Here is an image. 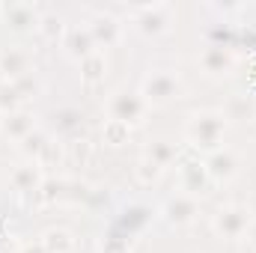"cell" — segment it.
<instances>
[{"label":"cell","mask_w":256,"mask_h":253,"mask_svg":"<svg viewBox=\"0 0 256 253\" xmlns=\"http://www.w3.org/2000/svg\"><path fill=\"white\" fill-rule=\"evenodd\" d=\"M230 120L224 116V110H196L188 116V126H185V140L194 152H214L220 149V140L226 134Z\"/></svg>","instance_id":"1"},{"label":"cell","mask_w":256,"mask_h":253,"mask_svg":"<svg viewBox=\"0 0 256 253\" xmlns=\"http://www.w3.org/2000/svg\"><path fill=\"white\" fill-rule=\"evenodd\" d=\"M185 86H182V78L179 72L173 68H155L143 78V86H140V96L146 98L149 108H161V104H170L176 98H182Z\"/></svg>","instance_id":"2"},{"label":"cell","mask_w":256,"mask_h":253,"mask_svg":"<svg viewBox=\"0 0 256 253\" xmlns=\"http://www.w3.org/2000/svg\"><path fill=\"white\" fill-rule=\"evenodd\" d=\"M176 167H179V185H182V194H191V196H196V200L208 194V188H212V176H208L202 158L194 152L188 143L182 146V155H179Z\"/></svg>","instance_id":"3"},{"label":"cell","mask_w":256,"mask_h":253,"mask_svg":"<svg viewBox=\"0 0 256 253\" xmlns=\"http://www.w3.org/2000/svg\"><path fill=\"white\" fill-rule=\"evenodd\" d=\"M250 220H254V214H250V208H248L244 202H226V206H220V208L212 214V230H214L220 238L238 242V238H244Z\"/></svg>","instance_id":"4"},{"label":"cell","mask_w":256,"mask_h":253,"mask_svg":"<svg viewBox=\"0 0 256 253\" xmlns=\"http://www.w3.org/2000/svg\"><path fill=\"white\" fill-rule=\"evenodd\" d=\"M108 110H110V120H120L128 128H134V126H143L146 122L149 104L140 96V90H116L110 96V102H108Z\"/></svg>","instance_id":"5"},{"label":"cell","mask_w":256,"mask_h":253,"mask_svg":"<svg viewBox=\"0 0 256 253\" xmlns=\"http://www.w3.org/2000/svg\"><path fill=\"white\" fill-rule=\"evenodd\" d=\"M134 15V27L143 36H161L170 30L173 24V6L170 3H143V6H131Z\"/></svg>","instance_id":"6"},{"label":"cell","mask_w":256,"mask_h":253,"mask_svg":"<svg viewBox=\"0 0 256 253\" xmlns=\"http://www.w3.org/2000/svg\"><path fill=\"white\" fill-rule=\"evenodd\" d=\"M0 18L15 33H33V30H39V21H42L39 9L33 3H0Z\"/></svg>","instance_id":"7"},{"label":"cell","mask_w":256,"mask_h":253,"mask_svg":"<svg viewBox=\"0 0 256 253\" xmlns=\"http://www.w3.org/2000/svg\"><path fill=\"white\" fill-rule=\"evenodd\" d=\"M42 185H45V176H42V167L36 161H24L9 173V188L18 196H39Z\"/></svg>","instance_id":"8"},{"label":"cell","mask_w":256,"mask_h":253,"mask_svg":"<svg viewBox=\"0 0 256 253\" xmlns=\"http://www.w3.org/2000/svg\"><path fill=\"white\" fill-rule=\"evenodd\" d=\"M200 68L208 74V78H224V74H230L232 68H236V54H232V48H226V45H206L202 51H200Z\"/></svg>","instance_id":"9"},{"label":"cell","mask_w":256,"mask_h":253,"mask_svg":"<svg viewBox=\"0 0 256 253\" xmlns=\"http://www.w3.org/2000/svg\"><path fill=\"white\" fill-rule=\"evenodd\" d=\"M200 214V200L191 194H176L164 202L161 208V218L170 224V226H188L194 218Z\"/></svg>","instance_id":"10"},{"label":"cell","mask_w":256,"mask_h":253,"mask_svg":"<svg viewBox=\"0 0 256 253\" xmlns=\"http://www.w3.org/2000/svg\"><path fill=\"white\" fill-rule=\"evenodd\" d=\"M86 27H90V36H92L96 48H110V45H116L122 39V24L110 12H96Z\"/></svg>","instance_id":"11"},{"label":"cell","mask_w":256,"mask_h":253,"mask_svg":"<svg viewBox=\"0 0 256 253\" xmlns=\"http://www.w3.org/2000/svg\"><path fill=\"white\" fill-rule=\"evenodd\" d=\"M202 164H206L212 182H230L238 173V155L232 149H214L202 158Z\"/></svg>","instance_id":"12"},{"label":"cell","mask_w":256,"mask_h":253,"mask_svg":"<svg viewBox=\"0 0 256 253\" xmlns=\"http://www.w3.org/2000/svg\"><path fill=\"white\" fill-rule=\"evenodd\" d=\"M63 48L68 51V57H74L78 63H80L84 57H90V54L98 51L96 42H92V36H90V27H86V24H84V27H68V30H66Z\"/></svg>","instance_id":"13"},{"label":"cell","mask_w":256,"mask_h":253,"mask_svg":"<svg viewBox=\"0 0 256 253\" xmlns=\"http://www.w3.org/2000/svg\"><path fill=\"white\" fill-rule=\"evenodd\" d=\"M30 72H33L30 68V54L24 48H6V51H0V74L6 80H18V78H24Z\"/></svg>","instance_id":"14"},{"label":"cell","mask_w":256,"mask_h":253,"mask_svg":"<svg viewBox=\"0 0 256 253\" xmlns=\"http://www.w3.org/2000/svg\"><path fill=\"white\" fill-rule=\"evenodd\" d=\"M33 128H36V126H33V114L21 108V110H15V114H6V116H3V126H0V131H3V134H9L12 140H18V143H21V140H24Z\"/></svg>","instance_id":"15"},{"label":"cell","mask_w":256,"mask_h":253,"mask_svg":"<svg viewBox=\"0 0 256 253\" xmlns=\"http://www.w3.org/2000/svg\"><path fill=\"white\" fill-rule=\"evenodd\" d=\"M104 72H108V57H104L102 51H96V54H90V57L80 60V80H84L86 86L102 84V80H104Z\"/></svg>","instance_id":"16"},{"label":"cell","mask_w":256,"mask_h":253,"mask_svg":"<svg viewBox=\"0 0 256 253\" xmlns=\"http://www.w3.org/2000/svg\"><path fill=\"white\" fill-rule=\"evenodd\" d=\"M179 155H182V146H176V143H170V140H155V143L146 149V158L155 161L161 170L170 167V164H176Z\"/></svg>","instance_id":"17"},{"label":"cell","mask_w":256,"mask_h":253,"mask_svg":"<svg viewBox=\"0 0 256 253\" xmlns=\"http://www.w3.org/2000/svg\"><path fill=\"white\" fill-rule=\"evenodd\" d=\"M42 248H45V253H74V238L68 230L54 226L42 236Z\"/></svg>","instance_id":"18"},{"label":"cell","mask_w":256,"mask_h":253,"mask_svg":"<svg viewBox=\"0 0 256 253\" xmlns=\"http://www.w3.org/2000/svg\"><path fill=\"white\" fill-rule=\"evenodd\" d=\"M149 208L146 206H128L126 212H122V218H120V230H126V236H134V232H140L143 226H146V220H149Z\"/></svg>","instance_id":"19"},{"label":"cell","mask_w":256,"mask_h":253,"mask_svg":"<svg viewBox=\"0 0 256 253\" xmlns=\"http://www.w3.org/2000/svg\"><path fill=\"white\" fill-rule=\"evenodd\" d=\"M48 140H51V137H48L45 131L33 128V131H30V134L18 143V149H21V155H24L27 161H39V155H42V149L48 146Z\"/></svg>","instance_id":"20"},{"label":"cell","mask_w":256,"mask_h":253,"mask_svg":"<svg viewBox=\"0 0 256 253\" xmlns=\"http://www.w3.org/2000/svg\"><path fill=\"white\" fill-rule=\"evenodd\" d=\"M224 116L226 120H250L254 116V102H250V96H230V102H226V108H224Z\"/></svg>","instance_id":"21"},{"label":"cell","mask_w":256,"mask_h":253,"mask_svg":"<svg viewBox=\"0 0 256 253\" xmlns=\"http://www.w3.org/2000/svg\"><path fill=\"white\" fill-rule=\"evenodd\" d=\"M39 33H42L48 42H57L60 36H66L63 18H60L57 12H45V15H42V21H39Z\"/></svg>","instance_id":"22"},{"label":"cell","mask_w":256,"mask_h":253,"mask_svg":"<svg viewBox=\"0 0 256 253\" xmlns=\"http://www.w3.org/2000/svg\"><path fill=\"white\" fill-rule=\"evenodd\" d=\"M21 104H24V98L18 96L15 84L6 80V84L0 86V114H3V116H6V114H15V110H21Z\"/></svg>","instance_id":"23"},{"label":"cell","mask_w":256,"mask_h":253,"mask_svg":"<svg viewBox=\"0 0 256 253\" xmlns=\"http://www.w3.org/2000/svg\"><path fill=\"white\" fill-rule=\"evenodd\" d=\"M66 152H68V158H72L78 167H84V164L90 161L92 146H90V140H86V137H72V140L66 143Z\"/></svg>","instance_id":"24"},{"label":"cell","mask_w":256,"mask_h":253,"mask_svg":"<svg viewBox=\"0 0 256 253\" xmlns=\"http://www.w3.org/2000/svg\"><path fill=\"white\" fill-rule=\"evenodd\" d=\"M128 137H131V128L126 122H120V120H108L104 122V143L122 146V143H128Z\"/></svg>","instance_id":"25"},{"label":"cell","mask_w":256,"mask_h":253,"mask_svg":"<svg viewBox=\"0 0 256 253\" xmlns=\"http://www.w3.org/2000/svg\"><path fill=\"white\" fill-rule=\"evenodd\" d=\"M15 84V90H18V96L24 98V102H30V98H36L39 92H42V84H39V78L30 72V74H24V78H18V80H12Z\"/></svg>","instance_id":"26"},{"label":"cell","mask_w":256,"mask_h":253,"mask_svg":"<svg viewBox=\"0 0 256 253\" xmlns=\"http://www.w3.org/2000/svg\"><path fill=\"white\" fill-rule=\"evenodd\" d=\"M164 170L155 164V161H149L146 155L140 158V164H137V179L143 182V185H152V182H158V176H161Z\"/></svg>","instance_id":"27"},{"label":"cell","mask_w":256,"mask_h":253,"mask_svg":"<svg viewBox=\"0 0 256 253\" xmlns=\"http://www.w3.org/2000/svg\"><path fill=\"white\" fill-rule=\"evenodd\" d=\"M57 161H63V146H60L57 140H48V146L42 149V155H39V161H36V164L45 170V167H54Z\"/></svg>","instance_id":"28"},{"label":"cell","mask_w":256,"mask_h":253,"mask_svg":"<svg viewBox=\"0 0 256 253\" xmlns=\"http://www.w3.org/2000/svg\"><path fill=\"white\" fill-rule=\"evenodd\" d=\"M128 238H131V236L110 232V236L102 242V253H128Z\"/></svg>","instance_id":"29"},{"label":"cell","mask_w":256,"mask_h":253,"mask_svg":"<svg viewBox=\"0 0 256 253\" xmlns=\"http://www.w3.org/2000/svg\"><path fill=\"white\" fill-rule=\"evenodd\" d=\"M244 242H248L250 250H256V218L250 220V226H248V232H244Z\"/></svg>","instance_id":"30"},{"label":"cell","mask_w":256,"mask_h":253,"mask_svg":"<svg viewBox=\"0 0 256 253\" xmlns=\"http://www.w3.org/2000/svg\"><path fill=\"white\" fill-rule=\"evenodd\" d=\"M0 253H24V250H21V244H9V248H3Z\"/></svg>","instance_id":"31"},{"label":"cell","mask_w":256,"mask_h":253,"mask_svg":"<svg viewBox=\"0 0 256 253\" xmlns=\"http://www.w3.org/2000/svg\"><path fill=\"white\" fill-rule=\"evenodd\" d=\"M3 84H6V78H3V74H0V86H3Z\"/></svg>","instance_id":"32"},{"label":"cell","mask_w":256,"mask_h":253,"mask_svg":"<svg viewBox=\"0 0 256 253\" xmlns=\"http://www.w3.org/2000/svg\"><path fill=\"white\" fill-rule=\"evenodd\" d=\"M0 126H3V114H0Z\"/></svg>","instance_id":"33"}]
</instances>
